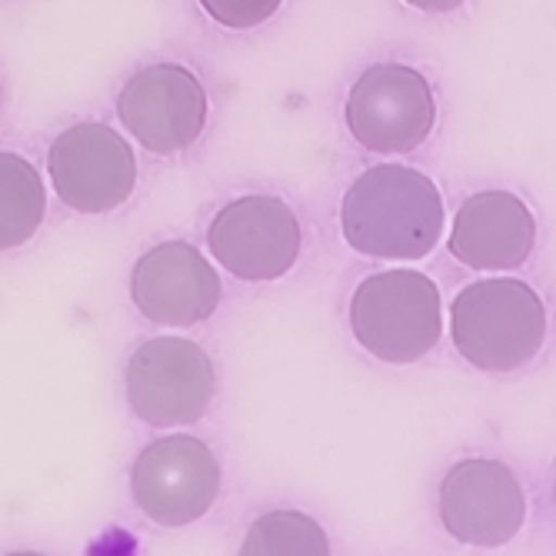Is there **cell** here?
<instances>
[{
	"mask_svg": "<svg viewBox=\"0 0 556 556\" xmlns=\"http://www.w3.org/2000/svg\"><path fill=\"white\" fill-rule=\"evenodd\" d=\"M300 220L270 193H247L220 207L207 227L214 261L247 283L280 280L300 257Z\"/></svg>",
	"mask_w": 556,
	"mask_h": 556,
	"instance_id": "obj_9",
	"label": "cell"
},
{
	"mask_svg": "<svg viewBox=\"0 0 556 556\" xmlns=\"http://www.w3.org/2000/svg\"><path fill=\"white\" fill-rule=\"evenodd\" d=\"M47 214V190L34 164L0 150V250L27 243Z\"/></svg>",
	"mask_w": 556,
	"mask_h": 556,
	"instance_id": "obj_13",
	"label": "cell"
},
{
	"mask_svg": "<svg viewBox=\"0 0 556 556\" xmlns=\"http://www.w3.org/2000/svg\"><path fill=\"white\" fill-rule=\"evenodd\" d=\"M240 556H330V540L314 517L274 510L247 530Z\"/></svg>",
	"mask_w": 556,
	"mask_h": 556,
	"instance_id": "obj_14",
	"label": "cell"
},
{
	"mask_svg": "<svg viewBox=\"0 0 556 556\" xmlns=\"http://www.w3.org/2000/svg\"><path fill=\"white\" fill-rule=\"evenodd\" d=\"M446 214L437 184L400 164L364 170L343 193L340 230L346 247L380 261H420L440 243Z\"/></svg>",
	"mask_w": 556,
	"mask_h": 556,
	"instance_id": "obj_1",
	"label": "cell"
},
{
	"mask_svg": "<svg viewBox=\"0 0 556 556\" xmlns=\"http://www.w3.org/2000/svg\"><path fill=\"white\" fill-rule=\"evenodd\" d=\"M346 130L374 154H410L437 127L430 80L407 64H374L346 93Z\"/></svg>",
	"mask_w": 556,
	"mask_h": 556,
	"instance_id": "obj_5",
	"label": "cell"
},
{
	"mask_svg": "<svg viewBox=\"0 0 556 556\" xmlns=\"http://www.w3.org/2000/svg\"><path fill=\"white\" fill-rule=\"evenodd\" d=\"M8 556H43V553H8Z\"/></svg>",
	"mask_w": 556,
	"mask_h": 556,
	"instance_id": "obj_17",
	"label": "cell"
},
{
	"mask_svg": "<svg viewBox=\"0 0 556 556\" xmlns=\"http://www.w3.org/2000/svg\"><path fill=\"white\" fill-rule=\"evenodd\" d=\"M350 330L383 364H417L440 343V287L420 270H380L357 283Z\"/></svg>",
	"mask_w": 556,
	"mask_h": 556,
	"instance_id": "obj_3",
	"label": "cell"
},
{
	"mask_svg": "<svg viewBox=\"0 0 556 556\" xmlns=\"http://www.w3.org/2000/svg\"><path fill=\"white\" fill-rule=\"evenodd\" d=\"M211 100L200 77L184 64L140 67L117 93V117L150 154H180L207 127Z\"/></svg>",
	"mask_w": 556,
	"mask_h": 556,
	"instance_id": "obj_8",
	"label": "cell"
},
{
	"mask_svg": "<svg viewBox=\"0 0 556 556\" xmlns=\"http://www.w3.org/2000/svg\"><path fill=\"white\" fill-rule=\"evenodd\" d=\"M47 174L64 207L77 214H111L137 187L134 147L108 124H74L47 150Z\"/></svg>",
	"mask_w": 556,
	"mask_h": 556,
	"instance_id": "obj_6",
	"label": "cell"
},
{
	"mask_svg": "<svg viewBox=\"0 0 556 556\" xmlns=\"http://www.w3.org/2000/svg\"><path fill=\"white\" fill-rule=\"evenodd\" d=\"M440 520L453 540L467 546H503L527 520L523 486L500 460H460L440 483Z\"/></svg>",
	"mask_w": 556,
	"mask_h": 556,
	"instance_id": "obj_10",
	"label": "cell"
},
{
	"mask_svg": "<svg viewBox=\"0 0 556 556\" xmlns=\"http://www.w3.org/2000/svg\"><path fill=\"white\" fill-rule=\"evenodd\" d=\"M553 507H556V486H553Z\"/></svg>",
	"mask_w": 556,
	"mask_h": 556,
	"instance_id": "obj_18",
	"label": "cell"
},
{
	"mask_svg": "<svg viewBox=\"0 0 556 556\" xmlns=\"http://www.w3.org/2000/svg\"><path fill=\"white\" fill-rule=\"evenodd\" d=\"M536 247L533 211L510 190L470 193L453 214L450 254L470 270H517Z\"/></svg>",
	"mask_w": 556,
	"mask_h": 556,
	"instance_id": "obj_12",
	"label": "cell"
},
{
	"mask_svg": "<svg viewBox=\"0 0 556 556\" xmlns=\"http://www.w3.org/2000/svg\"><path fill=\"white\" fill-rule=\"evenodd\" d=\"M130 493L140 514L154 523L187 527L214 507L220 493V464L204 440L187 433L161 437L134 460Z\"/></svg>",
	"mask_w": 556,
	"mask_h": 556,
	"instance_id": "obj_7",
	"label": "cell"
},
{
	"mask_svg": "<svg viewBox=\"0 0 556 556\" xmlns=\"http://www.w3.org/2000/svg\"><path fill=\"white\" fill-rule=\"evenodd\" d=\"M220 274L187 240L150 247L130 270L134 307L161 327H193L220 307Z\"/></svg>",
	"mask_w": 556,
	"mask_h": 556,
	"instance_id": "obj_11",
	"label": "cell"
},
{
	"mask_svg": "<svg viewBox=\"0 0 556 556\" xmlns=\"http://www.w3.org/2000/svg\"><path fill=\"white\" fill-rule=\"evenodd\" d=\"M197 4L227 30H250L267 24L283 0H197Z\"/></svg>",
	"mask_w": 556,
	"mask_h": 556,
	"instance_id": "obj_15",
	"label": "cell"
},
{
	"mask_svg": "<svg viewBox=\"0 0 556 556\" xmlns=\"http://www.w3.org/2000/svg\"><path fill=\"white\" fill-rule=\"evenodd\" d=\"M214 393V361L187 337L143 340L127 361V403L150 427L197 424L211 410Z\"/></svg>",
	"mask_w": 556,
	"mask_h": 556,
	"instance_id": "obj_4",
	"label": "cell"
},
{
	"mask_svg": "<svg viewBox=\"0 0 556 556\" xmlns=\"http://www.w3.org/2000/svg\"><path fill=\"white\" fill-rule=\"evenodd\" d=\"M450 333L470 367L483 374H514L543 350L546 307L523 280H477L453 296Z\"/></svg>",
	"mask_w": 556,
	"mask_h": 556,
	"instance_id": "obj_2",
	"label": "cell"
},
{
	"mask_svg": "<svg viewBox=\"0 0 556 556\" xmlns=\"http://www.w3.org/2000/svg\"><path fill=\"white\" fill-rule=\"evenodd\" d=\"M407 4L417 11H427V14H450V11L464 8L467 0H407Z\"/></svg>",
	"mask_w": 556,
	"mask_h": 556,
	"instance_id": "obj_16",
	"label": "cell"
}]
</instances>
